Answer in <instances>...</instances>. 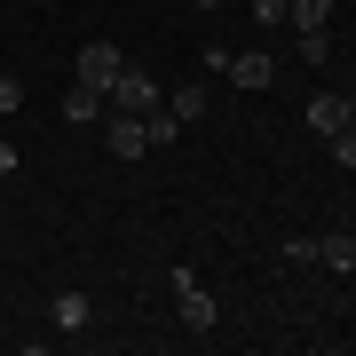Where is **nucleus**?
<instances>
[{
  "label": "nucleus",
  "instance_id": "1",
  "mask_svg": "<svg viewBox=\"0 0 356 356\" xmlns=\"http://www.w3.org/2000/svg\"><path fill=\"white\" fill-rule=\"evenodd\" d=\"M119 72H127V56H119L111 40H88V48H79V64H72L79 88H103V95H111V79H119Z\"/></svg>",
  "mask_w": 356,
  "mask_h": 356
},
{
  "label": "nucleus",
  "instance_id": "2",
  "mask_svg": "<svg viewBox=\"0 0 356 356\" xmlns=\"http://www.w3.org/2000/svg\"><path fill=\"white\" fill-rule=\"evenodd\" d=\"M111 111H127V119H151V111H159V79L127 64V72L111 79Z\"/></svg>",
  "mask_w": 356,
  "mask_h": 356
},
{
  "label": "nucleus",
  "instance_id": "3",
  "mask_svg": "<svg viewBox=\"0 0 356 356\" xmlns=\"http://www.w3.org/2000/svg\"><path fill=\"white\" fill-rule=\"evenodd\" d=\"M175 309H182V325H191V332H214V325H222L214 293H206V285H191V269H175Z\"/></svg>",
  "mask_w": 356,
  "mask_h": 356
},
{
  "label": "nucleus",
  "instance_id": "4",
  "mask_svg": "<svg viewBox=\"0 0 356 356\" xmlns=\"http://www.w3.org/2000/svg\"><path fill=\"white\" fill-rule=\"evenodd\" d=\"M103 143H111L119 159H143V151H151V127H143V119H127V111H111V127H103Z\"/></svg>",
  "mask_w": 356,
  "mask_h": 356
},
{
  "label": "nucleus",
  "instance_id": "5",
  "mask_svg": "<svg viewBox=\"0 0 356 356\" xmlns=\"http://www.w3.org/2000/svg\"><path fill=\"white\" fill-rule=\"evenodd\" d=\"M103 111H111V95H103V88H79V79L64 88V119H72V127H95Z\"/></svg>",
  "mask_w": 356,
  "mask_h": 356
},
{
  "label": "nucleus",
  "instance_id": "6",
  "mask_svg": "<svg viewBox=\"0 0 356 356\" xmlns=\"http://www.w3.org/2000/svg\"><path fill=\"white\" fill-rule=\"evenodd\" d=\"M341 127H348V95H325L317 88V95H309V135H341Z\"/></svg>",
  "mask_w": 356,
  "mask_h": 356
},
{
  "label": "nucleus",
  "instance_id": "7",
  "mask_svg": "<svg viewBox=\"0 0 356 356\" xmlns=\"http://www.w3.org/2000/svg\"><path fill=\"white\" fill-rule=\"evenodd\" d=\"M229 79H238V88H245V95H261V88H269V79H277V64H269V56H261V48H245V56H229Z\"/></svg>",
  "mask_w": 356,
  "mask_h": 356
},
{
  "label": "nucleus",
  "instance_id": "8",
  "mask_svg": "<svg viewBox=\"0 0 356 356\" xmlns=\"http://www.w3.org/2000/svg\"><path fill=\"white\" fill-rule=\"evenodd\" d=\"M317 269H356V229H325L317 238Z\"/></svg>",
  "mask_w": 356,
  "mask_h": 356
},
{
  "label": "nucleus",
  "instance_id": "9",
  "mask_svg": "<svg viewBox=\"0 0 356 356\" xmlns=\"http://www.w3.org/2000/svg\"><path fill=\"white\" fill-rule=\"evenodd\" d=\"M48 317H56V332H79L95 309H88V293H56V309H48Z\"/></svg>",
  "mask_w": 356,
  "mask_h": 356
},
{
  "label": "nucleus",
  "instance_id": "10",
  "mask_svg": "<svg viewBox=\"0 0 356 356\" xmlns=\"http://www.w3.org/2000/svg\"><path fill=\"white\" fill-rule=\"evenodd\" d=\"M166 111H175L182 127H198V119H206V88H198V79H191V88H175V95H166Z\"/></svg>",
  "mask_w": 356,
  "mask_h": 356
},
{
  "label": "nucleus",
  "instance_id": "11",
  "mask_svg": "<svg viewBox=\"0 0 356 356\" xmlns=\"http://www.w3.org/2000/svg\"><path fill=\"white\" fill-rule=\"evenodd\" d=\"M325 16H332V0H293V8H285V24H301V32H325Z\"/></svg>",
  "mask_w": 356,
  "mask_h": 356
},
{
  "label": "nucleus",
  "instance_id": "12",
  "mask_svg": "<svg viewBox=\"0 0 356 356\" xmlns=\"http://www.w3.org/2000/svg\"><path fill=\"white\" fill-rule=\"evenodd\" d=\"M332 56V32H301V64H325Z\"/></svg>",
  "mask_w": 356,
  "mask_h": 356
},
{
  "label": "nucleus",
  "instance_id": "13",
  "mask_svg": "<svg viewBox=\"0 0 356 356\" xmlns=\"http://www.w3.org/2000/svg\"><path fill=\"white\" fill-rule=\"evenodd\" d=\"M0 111H24V79H8V72H0Z\"/></svg>",
  "mask_w": 356,
  "mask_h": 356
},
{
  "label": "nucleus",
  "instance_id": "14",
  "mask_svg": "<svg viewBox=\"0 0 356 356\" xmlns=\"http://www.w3.org/2000/svg\"><path fill=\"white\" fill-rule=\"evenodd\" d=\"M285 8L293 0H254V24H285Z\"/></svg>",
  "mask_w": 356,
  "mask_h": 356
},
{
  "label": "nucleus",
  "instance_id": "15",
  "mask_svg": "<svg viewBox=\"0 0 356 356\" xmlns=\"http://www.w3.org/2000/svg\"><path fill=\"white\" fill-rule=\"evenodd\" d=\"M16 175V151H8V143H0V182H8Z\"/></svg>",
  "mask_w": 356,
  "mask_h": 356
},
{
  "label": "nucleus",
  "instance_id": "16",
  "mask_svg": "<svg viewBox=\"0 0 356 356\" xmlns=\"http://www.w3.org/2000/svg\"><path fill=\"white\" fill-rule=\"evenodd\" d=\"M191 8H222V0H191Z\"/></svg>",
  "mask_w": 356,
  "mask_h": 356
},
{
  "label": "nucleus",
  "instance_id": "17",
  "mask_svg": "<svg viewBox=\"0 0 356 356\" xmlns=\"http://www.w3.org/2000/svg\"><path fill=\"white\" fill-rule=\"evenodd\" d=\"M348 127H356V95H348Z\"/></svg>",
  "mask_w": 356,
  "mask_h": 356
}]
</instances>
